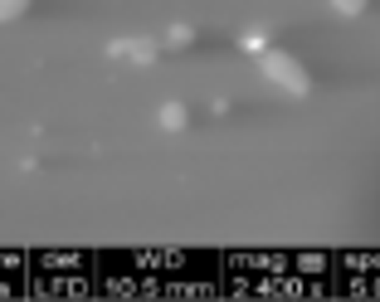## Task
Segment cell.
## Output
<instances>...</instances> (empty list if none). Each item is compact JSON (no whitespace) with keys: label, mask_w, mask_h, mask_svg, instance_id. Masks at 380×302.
Listing matches in <instances>:
<instances>
[{"label":"cell","mask_w":380,"mask_h":302,"mask_svg":"<svg viewBox=\"0 0 380 302\" xmlns=\"http://www.w3.org/2000/svg\"><path fill=\"white\" fill-rule=\"evenodd\" d=\"M264 78H269V83H278V88H287L292 98H302V93L312 88V74H307L292 54H278V49H269V54H264Z\"/></svg>","instance_id":"cell-1"},{"label":"cell","mask_w":380,"mask_h":302,"mask_svg":"<svg viewBox=\"0 0 380 302\" xmlns=\"http://www.w3.org/2000/svg\"><path fill=\"white\" fill-rule=\"evenodd\" d=\"M107 54L112 59H132V64H151L156 59V39H112Z\"/></svg>","instance_id":"cell-2"},{"label":"cell","mask_w":380,"mask_h":302,"mask_svg":"<svg viewBox=\"0 0 380 302\" xmlns=\"http://www.w3.org/2000/svg\"><path fill=\"white\" fill-rule=\"evenodd\" d=\"M156 127H161V132H186L190 127V107L186 102H166L161 117H156Z\"/></svg>","instance_id":"cell-3"},{"label":"cell","mask_w":380,"mask_h":302,"mask_svg":"<svg viewBox=\"0 0 380 302\" xmlns=\"http://www.w3.org/2000/svg\"><path fill=\"white\" fill-rule=\"evenodd\" d=\"M239 49H244L249 59H264V54L273 49V39H269L264 29H254V34H244V39H239Z\"/></svg>","instance_id":"cell-4"},{"label":"cell","mask_w":380,"mask_h":302,"mask_svg":"<svg viewBox=\"0 0 380 302\" xmlns=\"http://www.w3.org/2000/svg\"><path fill=\"white\" fill-rule=\"evenodd\" d=\"M332 10H337V15H361L366 0H332Z\"/></svg>","instance_id":"cell-5"},{"label":"cell","mask_w":380,"mask_h":302,"mask_svg":"<svg viewBox=\"0 0 380 302\" xmlns=\"http://www.w3.org/2000/svg\"><path fill=\"white\" fill-rule=\"evenodd\" d=\"M171 44H195V29H190V25H176V29H171Z\"/></svg>","instance_id":"cell-6"},{"label":"cell","mask_w":380,"mask_h":302,"mask_svg":"<svg viewBox=\"0 0 380 302\" xmlns=\"http://www.w3.org/2000/svg\"><path fill=\"white\" fill-rule=\"evenodd\" d=\"M25 10V0H0V20H15Z\"/></svg>","instance_id":"cell-7"}]
</instances>
